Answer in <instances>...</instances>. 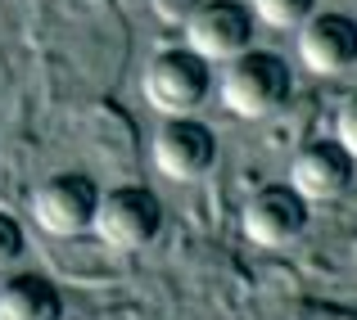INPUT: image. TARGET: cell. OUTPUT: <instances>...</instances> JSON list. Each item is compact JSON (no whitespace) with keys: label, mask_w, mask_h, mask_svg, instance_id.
Listing matches in <instances>:
<instances>
[{"label":"cell","mask_w":357,"mask_h":320,"mask_svg":"<svg viewBox=\"0 0 357 320\" xmlns=\"http://www.w3.org/2000/svg\"><path fill=\"white\" fill-rule=\"evenodd\" d=\"M140 86H145L149 109H158L163 118H190L213 90V68L190 45H167L145 63Z\"/></svg>","instance_id":"cell-2"},{"label":"cell","mask_w":357,"mask_h":320,"mask_svg":"<svg viewBox=\"0 0 357 320\" xmlns=\"http://www.w3.org/2000/svg\"><path fill=\"white\" fill-rule=\"evenodd\" d=\"M335 131H340V145H344V149H349V154L357 158V95L344 99L340 118H335Z\"/></svg>","instance_id":"cell-14"},{"label":"cell","mask_w":357,"mask_h":320,"mask_svg":"<svg viewBox=\"0 0 357 320\" xmlns=\"http://www.w3.org/2000/svg\"><path fill=\"white\" fill-rule=\"evenodd\" d=\"M0 320H63V294L45 275H5L0 280Z\"/></svg>","instance_id":"cell-10"},{"label":"cell","mask_w":357,"mask_h":320,"mask_svg":"<svg viewBox=\"0 0 357 320\" xmlns=\"http://www.w3.org/2000/svg\"><path fill=\"white\" fill-rule=\"evenodd\" d=\"M298 59L317 77H340L357 63V18L326 9L298 27Z\"/></svg>","instance_id":"cell-9"},{"label":"cell","mask_w":357,"mask_h":320,"mask_svg":"<svg viewBox=\"0 0 357 320\" xmlns=\"http://www.w3.org/2000/svg\"><path fill=\"white\" fill-rule=\"evenodd\" d=\"M294 95V72L276 50H244L236 59H227L222 72V104L244 122L276 118Z\"/></svg>","instance_id":"cell-1"},{"label":"cell","mask_w":357,"mask_h":320,"mask_svg":"<svg viewBox=\"0 0 357 320\" xmlns=\"http://www.w3.org/2000/svg\"><path fill=\"white\" fill-rule=\"evenodd\" d=\"M158 230H163V203L149 185H114L109 194H100L96 225H91L100 243L118 253H136L154 243Z\"/></svg>","instance_id":"cell-3"},{"label":"cell","mask_w":357,"mask_h":320,"mask_svg":"<svg viewBox=\"0 0 357 320\" xmlns=\"http://www.w3.org/2000/svg\"><path fill=\"white\" fill-rule=\"evenodd\" d=\"M154 167L176 185L204 181L218 163V136L199 118H167L154 136Z\"/></svg>","instance_id":"cell-6"},{"label":"cell","mask_w":357,"mask_h":320,"mask_svg":"<svg viewBox=\"0 0 357 320\" xmlns=\"http://www.w3.org/2000/svg\"><path fill=\"white\" fill-rule=\"evenodd\" d=\"M96 208H100V185L86 172H54L32 190V216L45 234H86L96 225Z\"/></svg>","instance_id":"cell-4"},{"label":"cell","mask_w":357,"mask_h":320,"mask_svg":"<svg viewBox=\"0 0 357 320\" xmlns=\"http://www.w3.org/2000/svg\"><path fill=\"white\" fill-rule=\"evenodd\" d=\"M23 248H27V234H23V225H18V216L0 212V271L14 266V262L23 257Z\"/></svg>","instance_id":"cell-12"},{"label":"cell","mask_w":357,"mask_h":320,"mask_svg":"<svg viewBox=\"0 0 357 320\" xmlns=\"http://www.w3.org/2000/svg\"><path fill=\"white\" fill-rule=\"evenodd\" d=\"M353 176H357V158L340 140H312V145H303L294 154V163H289V185H294L307 203L344 199Z\"/></svg>","instance_id":"cell-8"},{"label":"cell","mask_w":357,"mask_h":320,"mask_svg":"<svg viewBox=\"0 0 357 320\" xmlns=\"http://www.w3.org/2000/svg\"><path fill=\"white\" fill-rule=\"evenodd\" d=\"M317 0H253V18L267 27H303Z\"/></svg>","instance_id":"cell-11"},{"label":"cell","mask_w":357,"mask_h":320,"mask_svg":"<svg viewBox=\"0 0 357 320\" xmlns=\"http://www.w3.org/2000/svg\"><path fill=\"white\" fill-rule=\"evenodd\" d=\"M185 45L204 59H236L253 45V9L240 0H208L185 18Z\"/></svg>","instance_id":"cell-7"},{"label":"cell","mask_w":357,"mask_h":320,"mask_svg":"<svg viewBox=\"0 0 357 320\" xmlns=\"http://www.w3.org/2000/svg\"><path fill=\"white\" fill-rule=\"evenodd\" d=\"M199 5H204V0H149V9H154V14L163 18L167 27H181Z\"/></svg>","instance_id":"cell-13"},{"label":"cell","mask_w":357,"mask_h":320,"mask_svg":"<svg viewBox=\"0 0 357 320\" xmlns=\"http://www.w3.org/2000/svg\"><path fill=\"white\" fill-rule=\"evenodd\" d=\"M307 199L294 185H262L240 212L244 239H253L258 248H289L294 239H303L307 230Z\"/></svg>","instance_id":"cell-5"}]
</instances>
